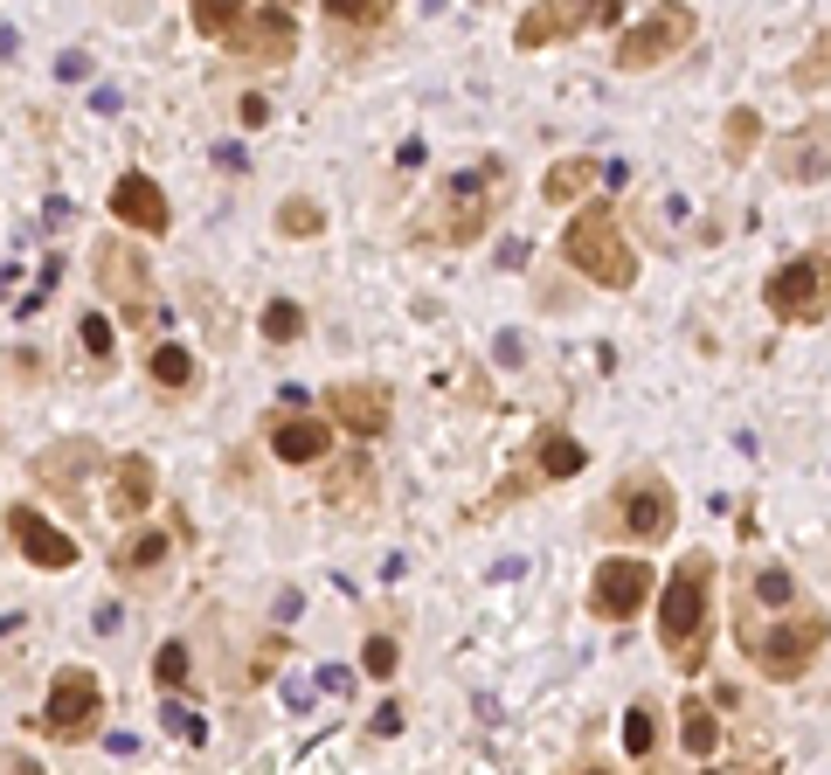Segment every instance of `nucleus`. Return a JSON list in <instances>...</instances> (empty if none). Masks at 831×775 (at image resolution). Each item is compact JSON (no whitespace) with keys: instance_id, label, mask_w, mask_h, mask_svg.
<instances>
[{"instance_id":"nucleus-1","label":"nucleus","mask_w":831,"mask_h":775,"mask_svg":"<svg viewBox=\"0 0 831 775\" xmlns=\"http://www.w3.org/2000/svg\"><path fill=\"white\" fill-rule=\"evenodd\" d=\"M734 637H742L755 678H769V686H797V678L824 658V645H831V610H824V602H810V596H797L790 610H755V602L742 596V602H734Z\"/></svg>"},{"instance_id":"nucleus-2","label":"nucleus","mask_w":831,"mask_h":775,"mask_svg":"<svg viewBox=\"0 0 831 775\" xmlns=\"http://www.w3.org/2000/svg\"><path fill=\"white\" fill-rule=\"evenodd\" d=\"M714 582H721V561L714 554H679L672 575L658 582L652 610H658V645L679 672H700L707 645H714Z\"/></svg>"},{"instance_id":"nucleus-3","label":"nucleus","mask_w":831,"mask_h":775,"mask_svg":"<svg viewBox=\"0 0 831 775\" xmlns=\"http://www.w3.org/2000/svg\"><path fill=\"white\" fill-rule=\"evenodd\" d=\"M506 195H513V174H506V160H479L471 174H458V180H450L444 195H437V208H430L437 222H416L409 242H444V250H471V242H479V236L499 222Z\"/></svg>"},{"instance_id":"nucleus-4","label":"nucleus","mask_w":831,"mask_h":775,"mask_svg":"<svg viewBox=\"0 0 831 775\" xmlns=\"http://www.w3.org/2000/svg\"><path fill=\"white\" fill-rule=\"evenodd\" d=\"M679 526V491L658 464H623L610 499H603L596 513V534H610L623 547H666Z\"/></svg>"},{"instance_id":"nucleus-5","label":"nucleus","mask_w":831,"mask_h":775,"mask_svg":"<svg viewBox=\"0 0 831 775\" xmlns=\"http://www.w3.org/2000/svg\"><path fill=\"white\" fill-rule=\"evenodd\" d=\"M561 263H569L575 277H590L596 291H631L637 285V250L631 236H623V215L610 201H575L569 229H561Z\"/></svg>"},{"instance_id":"nucleus-6","label":"nucleus","mask_w":831,"mask_h":775,"mask_svg":"<svg viewBox=\"0 0 831 775\" xmlns=\"http://www.w3.org/2000/svg\"><path fill=\"white\" fill-rule=\"evenodd\" d=\"M90 263H98V271H90V277H98V291L125 312V326H139V333L166 326V312H160V285H153V263L132 250L125 236H98V242H90Z\"/></svg>"},{"instance_id":"nucleus-7","label":"nucleus","mask_w":831,"mask_h":775,"mask_svg":"<svg viewBox=\"0 0 831 775\" xmlns=\"http://www.w3.org/2000/svg\"><path fill=\"white\" fill-rule=\"evenodd\" d=\"M762 312L777 326H824L831 318V250H804L783 257L762 277Z\"/></svg>"},{"instance_id":"nucleus-8","label":"nucleus","mask_w":831,"mask_h":775,"mask_svg":"<svg viewBox=\"0 0 831 775\" xmlns=\"http://www.w3.org/2000/svg\"><path fill=\"white\" fill-rule=\"evenodd\" d=\"M693 35H700V22H693L686 0H658V8H652L637 28L617 35V55H610V63L623 70V77H645V70H666L679 49H693Z\"/></svg>"},{"instance_id":"nucleus-9","label":"nucleus","mask_w":831,"mask_h":775,"mask_svg":"<svg viewBox=\"0 0 831 775\" xmlns=\"http://www.w3.org/2000/svg\"><path fill=\"white\" fill-rule=\"evenodd\" d=\"M623 22V0H534V8L513 22V49L520 55H541L569 35H590V28H617Z\"/></svg>"},{"instance_id":"nucleus-10","label":"nucleus","mask_w":831,"mask_h":775,"mask_svg":"<svg viewBox=\"0 0 831 775\" xmlns=\"http://www.w3.org/2000/svg\"><path fill=\"white\" fill-rule=\"evenodd\" d=\"M98 727H104V686H98V672L63 665V672L49 678L42 734H49V741H63V748H77V741H90Z\"/></svg>"},{"instance_id":"nucleus-11","label":"nucleus","mask_w":831,"mask_h":775,"mask_svg":"<svg viewBox=\"0 0 831 775\" xmlns=\"http://www.w3.org/2000/svg\"><path fill=\"white\" fill-rule=\"evenodd\" d=\"M652 596H658V575H652L645 554H603V561H596V575H590V610H596L603 623H631L637 610H652Z\"/></svg>"},{"instance_id":"nucleus-12","label":"nucleus","mask_w":831,"mask_h":775,"mask_svg":"<svg viewBox=\"0 0 831 775\" xmlns=\"http://www.w3.org/2000/svg\"><path fill=\"white\" fill-rule=\"evenodd\" d=\"M326 415L347 429V437L374 443V437L395 429V388L388 382H333L326 388Z\"/></svg>"},{"instance_id":"nucleus-13","label":"nucleus","mask_w":831,"mask_h":775,"mask_svg":"<svg viewBox=\"0 0 831 775\" xmlns=\"http://www.w3.org/2000/svg\"><path fill=\"white\" fill-rule=\"evenodd\" d=\"M769 166H777L783 187H818L831 180V118H810L804 132H783L769 146Z\"/></svg>"},{"instance_id":"nucleus-14","label":"nucleus","mask_w":831,"mask_h":775,"mask_svg":"<svg viewBox=\"0 0 831 775\" xmlns=\"http://www.w3.org/2000/svg\"><path fill=\"white\" fill-rule=\"evenodd\" d=\"M263 437H271V458L277 464H326L333 458V423L326 415H271L263 423Z\"/></svg>"},{"instance_id":"nucleus-15","label":"nucleus","mask_w":831,"mask_h":775,"mask_svg":"<svg viewBox=\"0 0 831 775\" xmlns=\"http://www.w3.org/2000/svg\"><path fill=\"white\" fill-rule=\"evenodd\" d=\"M8 534H14V547H22L35 568H49V575L77 568V540H70L63 526H49L35 505H14V513H8Z\"/></svg>"},{"instance_id":"nucleus-16","label":"nucleus","mask_w":831,"mask_h":775,"mask_svg":"<svg viewBox=\"0 0 831 775\" xmlns=\"http://www.w3.org/2000/svg\"><path fill=\"white\" fill-rule=\"evenodd\" d=\"M98 464H104V443L98 437H63V443H49L42 458H35V485H42V491H70V499H77L84 478Z\"/></svg>"},{"instance_id":"nucleus-17","label":"nucleus","mask_w":831,"mask_h":775,"mask_svg":"<svg viewBox=\"0 0 831 775\" xmlns=\"http://www.w3.org/2000/svg\"><path fill=\"white\" fill-rule=\"evenodd\" d=\"M111 215H119L125 229H139V236H166V229H174V208H166L153 174H125L119 187H111Z\"/></svg>"},{"instance_id":"nucleus-18","label":"nucleus","mask_w":831,"mask_h":775,"mask_svg":"<svg viewBox=\"0 0 831 775\" xmlns=\"http://www.w3.org/2000/svg\"><path fill=\"white\" fill-rule=\"evenodd\" d=\"M222 42H230V55H243V63H285L298 49V28H292V14H243Z\"/></svg>"},{"instance_id":"nucleus-19","label":"nucleus","mask_w":831,"mask_h":775,"mask_svg":"<svg viewBox=\"0 0 831 775\" xmlns=\"http://www.w3.org/2000/svg\"><path fill=\"white\" fill-rule=\"evenodd\" d=\"M153 499H160V464H153V458H139V450L111 458V513H119V520H139Z\"/></svg>"},{"instance_id":"nucleus-20","label":"nucleus","mask_w":831,"mask_h":775,"mask_svg":"<svg viewBox=\"0 0 831 775\" xmlns=\"http://www.w3.org/2000/svg\"><path fill=\"white\" fill-rule=\"evenodd\" d=\"M679 754H686V762H714V754H721V713L693 692L679 699Z\"/></svg>"},{"instance_id":"nucleus-21","label":"nucleus","mask_w":831,"mask_h":775,"mask_svg":"<svg viewBox=\"0 0 831 775\" xmlns=\"http://www.w3.org/2000/svg\"><path fill=\"white\" fill-rule=\"evenodd\" d=\"M582 464H590V450H582V437H569V429H541V437H534V471L547 485L582 478Z\"/></svg>"},{"instance_id":"nucleus-22","label":"nucleus","mask_w":831,"mask_h":775,"mask_svg":"<svg viewBox=\"0 0 831 775\" xmlns=\"http://www.w3.org/2000/svg\"><path fill=\"white\" fill-rule=\"evenodd\" d=\"M603 180V160H582V153H569V160H555L541 174V201H555V208H575L590 187Z\"/></svg>"},{"instance_id":"nucleus-23","label":"nucleus","mask_w":831,"mask_h":775,"mask_svg":"<svg viewBox=\"0 0 831 775\" xmlns=\"http://www.w3.org/2000/svg\"><path fill=\"white\" fill-rule=\"evenodd\" d=\"M742 596L755 610H790V602L804 596V582L783 568V561H762V568H742Z\"/></svg>"},{"instance_id":"nucleus-24","label":"nucleus","mask_w":831,"mask_h":775,"mask_svg":"<svg viewBox=\"0 0 831 775\" xmlns=\"http://www.w3.org/2000/svg\"><path fill=\"white\" fill-rule=\"evenodd\" d=\"M166 547H174V540H166L160 526H132V534L111 547V568H119V575H153L166 561Z\"/></svg>"},{"instance_id":"nucleus-25","label":"nucleus","mask_w":831,"mask_h":775,"mask_svg":"<svg viewBox=\"0 0 831 775\" xmlns=\"http://www.w3.org/2000/svg\"><path fill=\"white\" fill-rule=\"evenodd\" d=\"M326 499L339 505V513H368V505H374V464L361 458V450L326 478Z\"/></svg>"},{"instance_id":"nucleus-26","label":"nucleus","mask_w":831,"mask_h":775,"mask_svg":"<svg viewBox=\"0 0 831 775\" xmlns=\"http://www.w3.org/2000/svg\"><path fill=\"white\" fill-rule=\"evenodd\" d=\"M790 90H804V98H818V90H831V22L810 35V49L790 63Z\"/></svg>"},{"instance_id":"nucleus-27","label":"nucleus","mask_w":831,"mask_h":775,"mask_svg":"<svg viewBox=\"0 0 831 775\" xmlns=\"http://www.w3.org/2000/svg\"><path fill=\"white\" fill-rule=\"evenodd\" d=\"M623 748H631V762H652L658 754V699L652 692H637L623 707Z\"/></svg>"},{"instance_id":"nucleus-28","label":"nucleus","mask_w":831,"mask_h":775,"mask_svg":"<svg viewBox=\"0 0 831 775\" xmlns=\"http://www.w3.org/2000/svg\"><path fill=\"white\" fill-rule=\"evenodd\" d=\"M755 146H762V118H755V104H734L728 125H721V160L728 166H748Z\"/></svg>"},{"instance_id":"nucleus-29","label":"nucleus","mask_w":831,"mask_h":775,"mask_svg":"<svg viewBox=\"0 0 831 775\" xmlns=\"http://www.w3.org/2000/svg\"><path fill=\"white\" fill-rule=\"evenodd\" d=\"M146 374L166 388V395H181V388H195V353L181 347V339H160L153 347V361H146Z\"/></svg>"},{"instance_id":"nucleus-30","label":"nucleus","mask_w":831,"mask_h":775,"mask_svg":"<svg viewBox=\"0 0 831 775\" xmlns=\"http://www.w3.org/2000/svg\"><path fill=\"white\" fill-rule=\"evenodd\" d=\"M277 236H292V242L326 236V208H319L312 195H285V208H277Z\"/></svg>"},{"instance_id":"nucleus-31","label":"nucleus","mask_w":831,"mask_h":775,"mask_svg":"<svg viewBox=\"0 0 831 775\" xmlns=\"http://www.w3.org/2000/svg\"><path fill=\"white\" fill-rule=\"evenodd\" d=\"M257 326H263V339H271V347H292V339H306L312 318H306V305H298V298H271Z\"/></svg>"},{"instance_id":"nucleus-32","label":"nucleus","mask_w":831,"mask_h":775,"mask_svg":"<svg viewBox=\"0 0 831 775\" xmlns=\"http://www.w3.org/2000/svg\"><path fill=\"white\" fill-rule=\"evenodd\" d=\"M187 14H195V35L222 42V35L243 22V0H187Z\"/></svg>"},{"instance_id":"nucleus-33","label":"nucleus","mask_w":831,"mask_h":775,"mask_svg":"<svg viewBox=\"0 0 831 775\" xmlns=\"http://www.w3.org/2000/svg\"><path fill=\"white\" fill-rule=\"evenodd\" d=\"M187 672H195V651H187L181 637H166V645L153 651V678H160L166 692H181V686H187Z\"/></svg>"},{"instance_id":"nucleus-34","label":"nucleus","mask_w":831,"mask_h":775,"mask_svg":"<svg viewBox=\"0 0 831 775\" xmlns=\"http://www.w3.org/2000/svg\"><path fill=\"white\" fill-rule=\"evenodd\" d=\"M361 672L368 678H395V672H402V645H395L388 630H374L368 645H361Z\"/></svg>"},{"instance_id":"nucleus-35","label":"nucleus","mask_w":831,"mask_h":775,"mask_svg":"<svg viewBox=\"0 0 831 775\" xmlns=\"http://www.w3.org/2000/svg\"><path fill=\"white\" fill-rule=\"evenodd\" d=\"M319 8H326L339 28H374L388 14V0H319Z\"/></svg>"},{"instance_id":"nucleus-36","label":"nucleus","mask_w":831,"mask_h":775,"mask_svg":"<svg viewBox=\"0 0 831 775\" xmlns=\"http://www.w3.org/2000/svg\"><path fill=\"white\" fill-rule=\"evenodd\" d=\"M77 339H84V353H90V361H111V318L84 312V318H77Z\"/></svg>"},{"instance_id":"nucleus-37","label":"nucleus","mask_w":831,"mask_h":775,"mask_svg":"<svg viewBox=\"0 0 831 775\" xmlns=\"http://www.w3.org/2000/svg\"><path fill=\"white\" fill-rule=\"evenodd\" d=\"M374 734H382V741L402 734V699H382V707H374Z\"/></svg>"},{"instance_id":"nucleus-38","label":"nucleus","mask_w":831,"mask_h":775,"mask_svg":"<svg viewBox=\"0 0 831 775\" xmlns=\"http://www.w3.org/2000/svg\"><path fill=\"white\" fill-rule=\"evenodd\" d=\"M166 727H174L181 741H201V734H208V727H201V713H187V707H166Z\"/></svg>"},{"instance_id":"nucleus-39","label":"nucleus","mask_w":831,"mask_h":775,"mask_svg":"<svg viewBox=\"0 0 831 775\" xmlns=\"http://www.w3.org/2000/svg\"><path fill=\"white\" fill-rule=\"evenodd\" d=\"M55 77H63V84H77V77H90V55H84V49H70L63 63H55Z\"/></svg>"},{"instance_id":"nucleus-40","label":"nucleus","mask_w":831,"mask_h":775,"mask_svg":"<svg viewBox=\"0 0 831 775\" xmlns=\"http://www.w3.org/2000/svg\"><path fill=\"white\" fill-rule=\"evenodd\" d=\"M236 118L257 132V125H271V104H263V98H243V104H236Z\"/></svg>"},{"instance_id":"nucleus-41","label":"nucleus","mask_w":831,"mask_h":775,"mask_svg":"<svg viewBox=\"0 0 831 775\" xmlns=\"http://www.w3.org/2000/svg\"><path fill=\"white\" fill-rule=\"evenodd\" d=\"M526 257H534V250H526V242H499V263H506V271H520Z\"/></svg>"},{"instance_id":"nucleus-42","label":"nucleus","mask_w":831,"mask_h":775,"mask_svg":"<svg viewBox=\"0 0 831 775\" xmlns=\"http://www.w3.org/2000/svg\"><path fill=\"white\" fill-rule=\"evenodd\" d=\"M423 160H430V146H423V139H409L402 153H395V166H423Z\"/></svg>"}]
</instances>
